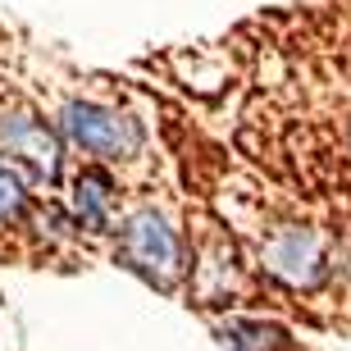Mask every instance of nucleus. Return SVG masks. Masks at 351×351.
Masks as SVG:
<instances>
[{"label": "nucleus", "instance_id": "nucleus-1", "mask_svg": "<svg viewBox=\"0 0 351 351\" xmlns=\"http://www.w3.org/2000/svg\"><path fill=\"white\" fill-rule=\"evenodd\" d=\"M119 256H123V265H128L132 274H142V278H151V283H160V287H169L182 274V247H178L173 228L160 219V215H137V219H128L123 242H119Z\"/></svg>", "mask_w": 351, "mask_h": 351}, {"label": "nucleus", "instance_id": "nucleus-2", "mask_svg": "<svg viewBox=\"0 0 351 351\" xmlns=\"http://www.w3.org/2000/svg\"><path fill=\"white\" fill-rule=\"evenodd\" d=\"M69 137L91 151V156H105V160H128L137 146H142V132L132 119H119L110 110H96V105H73L64 119Z\"/></svg>", "mask_w": 351, "mask_h": 351}, {"label": "nucleus", "instance_id": "nucleus-3", "mask_svg": "<svg viewBox=\"0 0 351 351\" xmlns=\"http://www.w3.org/2000/svg\"><path fill=\"white\" fill-rule=\"evenodd\" d=\"M269 269L292 278V283H311L315 274H319V247H315L311 233H283L274 237L269 247Z\"/></svg>", "mask_w": 351, "mask_h": 351}, {"label": "nucleus", "instance_id": "nucleus-4", "mask_svg": "<svg viewBox=\"0 0 351 351\" xmlns=\"http://www.w3.org/2000/svg\"><path fill=\"white\" fill-rule=\"evenodd\" d=\"M78 215H82L87 228H96V233L105 228V219H110V182H105V173L87 169L78 178Z\"/></svg>", "mask_w": 351, "mask_h": 351}, {"label": "nucleus", "instance_id": "nucleus-5", "mask_svg": "<svg viewBox=\"0 0 351 351\" xmlns=\"http://www.w3.org/2000/svg\"><path fill=\"white\" fill-rule=\"evenodd\" d=\"M19 210H23V192H19V187L0 173V219H14Z\"/></svg>", "mask_w": 351, "mask_h": 351}]
</instances>
